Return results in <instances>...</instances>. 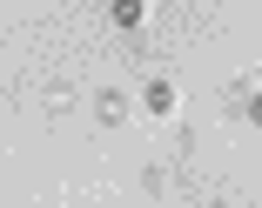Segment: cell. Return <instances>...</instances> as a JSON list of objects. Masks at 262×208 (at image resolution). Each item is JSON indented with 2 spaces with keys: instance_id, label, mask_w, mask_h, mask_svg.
<instances>
[{
  "instance_id": "obj_1",
  "label": "cell",
  "mask_w": 262,
  "mask_h": 208,
  "mask_svg": "<svg viewBox=\"0 0 262 208\" xmlns=\"http://www.w3.org/2000/svg\"><path fill=\"white\" fill-rule=\"evenodd\" d=\"M141 114L148 121H175L182 114V81L175 74H148L141 81Z\"/></svg>"
},
{
  "instance_id": "obj_2",
  "label": "cell",
  "mask_w": 262,
  "mask_h": 208,
  "mask_svg": "<svg viewBox=\"0 0 262 208\" xmlns=\"http://www.w3.org/2000/svg\"><path fill=\"white\" fill-rule=\"evenodd\" d=\"M108 20H115L121 34H135V27L148 20V0H108Z\"/></svg>"
},
{
  "instance_id": "obj_3",
  "label": "cell",
  "mask_w": 262,
  "mask_h": 208,
  "mask_svg": "<svg viewBox=\"0 0 262 208\" xmlns=\"http://www.w3.org/2000/svg\"><path fill=\"white\" fill-rule=\"evenodd\" d=\"M121 114H128V94H121V87H101V94H94V121H108V128H115Z\"/></svg>"
},
{
  "instance_id": "obj_4",
  "label": "cell",
  "mask_w": 262,
  "mask_h": 208,
  "mask_svg": "<svg viewBox=\"0 0 262 208\" xmlns=\"http://www.w3.org/2000/svg\"><path fill=\"white\" fill-rule=\"evenodd\" d=\"M235 114L249 128H262V87H235Z\"/></svg>"
}]
</instances>
